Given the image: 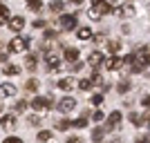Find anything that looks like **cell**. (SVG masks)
<instances>
[{"label":"cell","mask_w":150,"mask_h":143,"mask_svg":"<svg viewBox=\"0 0 150 143\" xmlns=\"http://www.w3.org/2000/svg\"><path fill=\"white\" fill-rule=\"evenodd\" d=\"M148 65H150V54H148V49H146V47H141L139 51L130 54V72H132V74L144 72Z\"/></svg>","instance_id":"6da1fadb"},{"label":"cell","mask_w":150,"mask_h":143,"mask_svg":"<svg viewBox=\"0 0 150 143\" xmlns=\"http://www.w3.org/2000/svg\"><path fill=\"white\" fill-rule=\"evenodd\" d=\"M27 47H29V38H11V43H9V51H13V54H20V51H27Z\"/></svg>","instance_id":"7a4b0ae2"},{"label":"cell","mask_w":150,"mask_h":143,"mask_svg":"<svg viewBox=\"0 0 150 143\" xmlns=\"http://www.w3.org/2000/svg\"><path fill=\"white\" fill-rule=\"evenodd\" d=\"M112 13H114V16H119V18H130V16H134V5L123 2L121 7H112Z\"/></svg>","instance_id":"3957f363"},{"label":"cell","mask_w":150,"mask_h":143,"mask_svg":"<svg viewBox=\"0 0 150 143\" xmlns=\"http://www.w3.org/2000/svg\"><path fill=\"white\" fill-rule=\"evenodd\" d=\"M58 25H61V29H63V31H72V29H76V16L63 13L61 18H58Z\"/></svg>","instance_id":"277c9868"},{"label":"cell","mask_w":150,"mask_h":143,"mask_svg":"<svg viewBox=\"0 0 150 143\" xmlns=\"http://www.w3.org/2000/svg\"><path fill=\"white\" fill-rule=\"evenodd\" d=\"M45 63H47V67H50L54 74H58L63 69V61L58 56H54V54H47V56H45Z\"/></svg>","instance_id":"5b68a950"},{"label":"cell","mask_w":150,"mask_h":143,"mask_svg":"<svg viewBox=\"0 0 150 143\" xmlns=\"http://www.w3.org/2000/svg\"><path fill=\"white\" fill-rule=\"evenodd\" d=\"M121 118H123V116H121V112H119V110H114V112L110 114V116H108L105 130H117V125L121 123Z\"/></svg>","instance_id":"8992f818"},{"label":"cell","mask_w":150,"mask_h":143,"mask_svg":"<svg viewBox=\"0 0 150 143\" xmlns=\"http://www.w3.org/2000/svg\"><path fill=\"white\" fill-rule=\"evenodd\" d=\"M31 107H34L36 112H45V110L50 107V99H43V96H36V99L31 101Z\"/></svg>","instance_id":"52a82bcc"},{"label":"cell","mask_w":150,"mask_h":143,"mask_svg":"<svg viewBox=\"0 0 150 143\" xmlns=\"http://www.w3.org/2000/svg\"><path fill=\"white\" fill-rule=\"evenodd\" d=\"M74 107H76V101L69 99V96H65V99L58 101V110H61V112H72Z\"/></svg>","instance_id":"ba28073f"},{"label":"cell","mask_w":150,"mask_h":143,"mask_svg":"<svg viewBox=\"0 0 150 143\" xmlns=\"http://www.w3.org/2000/svg\"><path fill=\"white\" fill-rule=\"evenodd\" d=\"M76 78H72V76H65V78H61V81H58V87H61L63 92H69V89H74L76 87Z\"/></svg>","instance_id":"9c48e42d"},{"label":"cell","mask_w":150,"mask_h":143,"mask_svg":"<svg viewBox=\"0 0 150 143\" xmlns=\"http://www.w3.org/2000/svg\"><path fill=\"white\" fill-rule=\"evenodd\" d=\"M13 125H16V116H11V114L0 116V128L2 130H13Z\"/></svg>","instance_id":"30bf717a"},{"label":"cell","mask_w":150,"mask_h":143,"mask_svg":"<svg viewBox=\"0 0 150 143\" xmlns=\"http://www.w3.org/2000/svg\"><path fill=\"white\" fill-rule=\"evenodd\" d=\"M121 65H123V58H119V56H110V58L105 61V67L110 69V72H117Z\"/></svg>","instance_id":"8fae6325"},{"label":"cell","mask_w":150,"mask_h":143,"mask_svg":"<svg viewBox=\"0 0 150 143\" xmlns=\"http://www.w3.org/2000/svg\"><path fill=\"white\" fill-rule=\"evenodd\" d=\"M13 94H16V87H13L11 83L0 85V99H9V96H13Z\"/></svg>","instance_id":"7c38bea8"},{"label":"cell","mask_w":150,"mask_h":143,"mask_svg":"<svg viewBox=\"0 0 150 143\" xmlns=\"http://www.w3.org/2000/svg\"><path fill=\"white\" fill-rule=\"evenodd\" d=\"M23 27H25V20L20 18V16H13V18L9 20V29L11 31H23Z\"/></svg>","instance_id":"4fadbf2b"},{"label":"cell","mask_w":150,"mask_h":143,"mask_svg":"<svg viewBox=\"0 0 150 143\" xmlns=\"http://www.w3.org/2000/svg\"><path fill=\"white\" fill-rule=\"evenodd\" d=\"M101 63H103V54H101V51H92L88 56V65H92V67H96Z\"/></svg>","instance_id":"5bb4252c"},{"label":"cell","mask_w":150,"mask_h":143,"mask_svg":"<svg viewBox=\"0 0 150 143\" xmlns=\"http://www.w3.org/2000/svg\"><path fill=\"white\" fill-rule=\"evenodd\" d=\"M76 38H79V40H90V38H92V29H90V27H81V29L76 31Z\"/></svg>","instance_id":"9a60e30c"},{"label":"cell","mask_w":150,"mask_h":143,"mask_svg":"<svg viewBox=\"0 0 150 143\" xmlns=\"http://www.w3.org/2000/svg\"><path fill=\"white\" fill-rule=\"evenodd\" d=\"M25 63H27V69H31V72H34V69H36V54H29V56H25Z\"/></svg>","instance_id":"2e32d148"},{"label":"cell","mask_w":150,"mask_h":143,"mask_svg":"<svg viewBox=\"0 0 150 143\" xmlns=\"http://www.w3.org/2000/svg\"><path fill=\"white\" fill-rule=\"evenodd\" d=\"M63 5H65V2H61V0H52V2H50V9L54 13H61L63 11Z\"/></svg>","instance_id":"e0dca14e"},{"label":"cell","mask_w":150,"mask_h":143,"mask_svg":"<svg viewBox=\"0 0 150 143\" xmlns=\"http://www.w3.org/2000/svg\"><path fill=\"white\" fill-rule=\"evenodd\" d=\"M27 7H29L31 11H40V7H43V0H27Z\"/></svg>","instance_id":"ac0fdd59"},{"label":"cell","mask_w":150,"mask_h":143,"mask_svg":"<svg viewBox=\"0 0 150 143\" xmlns=\"http://www.w3.org/2000/svg\"><path fill=\"white\" fill-rule=\"evenodd\" d=\"M7 20H9V9L5 5H0V25H5Z\"/></svg>","instance_id":"d6986e66"},{"label":"cell","mask_w":150,"mask_h":143,"mask_svg":"<svg viewBox=\"0 0 150 143\" xmlns=\"http://www.w3.org/2000/svg\"><path fill=\"white\" fill-rule=\"evenodd\" d=\"M20 69L16 67V65H5V69H2V74H7V76H16Z\"/></svg>","instance_id":"ffe728a7"},{"label":"cell","mask_w":150,"mask_h":143,"mask_svg":"<svg viewBox=\"0 0 150 143\" xmlns=\"http://www.w3.org/2000/svg\"><path fill=\"white\" fill-rule=\"evenodd\" d=\"M76 58H79V51H76V49H65V61L74 63Z\"/></svg>","instance_id":"44dd1931"},{"label":"cell","mask_w":150,"mask_h":143,"mask_svg":"<svg viewBox=\"0 0 150 143\" xmlns=\"http://www.w3.org/2000/svg\"><path fill=\"white\" fill-rule=\"evenodd\" d=\"M25 89H27V92H36V89H38V81H34V78L27 81L25 83Z\"/></svg>","instance_id":"7402d4cb"},{"label":"cell","mask_w":150,"mask_h":143,"mask_svg":"<svg viewBox=\"0 0 150 143\" xmlns=\"http://www.w3.org/2000/svg\"><path fill=\"white\" fill-rule=\"evenodd\" d=\"M72 125H74V128H79V130H83V128L88 125V118H85V116H83V118H76V121H72Z\"/></svg>","instance_id":"603a6c76"},{"label":"cell","mask_w":150,"mask_h":143,"mask_svg":"<svg viewBox=\"0 0 150 143\" xmlns=\"http://www.w3.org/2000/svg\"><path fill=\"white\" fill-rule=\"evenodd\" d=\"M76 87H81V89H90V87H92V81H90V78H83V81L76 83Z\"/></svg>","instance_id":"cb8c5ba5"},{"label":"cell","mask_w":150,"mask_h":143,"mask_svg":"<svg viewBox=\"0 0 150 143\" xmlns=\"http://www.w3.org/2000/svg\"><path fill=\"white\" fill-rule=\"evenodd\" d=\"M108 47H110V51H112V54H117V51L121 49V43H119V40H110V45H108Z\"/></svg>","instance_id":"d4e9b609"},{"label":"cell","mask_w":150,"mask_h":143,"mask_svg":"<svg viewBox=\"0 0 150 143\" xmlns=\"http://www.w3.org/2000/svg\"><path fill=\"white\" fill-rule=\"evenodd\" d=\"M50 139H52V132H47V130L38 132V141H50Z\"/></svg>","instance_id":"484cf974"},{"label":"cell","mask_w":150,"mask_h":143,"mask_svg":"<svg viewBox=\"0 0 150 143\" xmlns=\"http://www.w3.org/2000/svg\"><path fill=\"white\" fill-rule=\"evenodd\" d=\"M90 18H92V20H99V18H101L99 7H92V9H90Z\"/></svg>","instance_id":"4316f807"},{"label":"cell","mask_w":150,"mask_h":143,"mask_svg":"<svg viewBox=\"0 0 150 143\" xmlns=\"http://www.w3.org/2000/svg\"><path fill=\"white\" fill-rule=\"evenodd\" d=\"M128 118H130V121H132L134 125H141V121H144V116H139V114H134V112H132Z\"/></svg>","instance_id":"83f0119b"},{"label":"cell","mask_w":150,"mask_h":143,"mask_svg":"<svg viewBox=\"0 0 150 143\" xmlns=\"http://www.w3.org/2000/svg\"><path fill=\"white\" fill-rule=\"evenodd\" d=\"M25 110H27V101H18V105H16V112H25Z\"/></svg>","instance_id":"f1b7e54d"},{"label":"cell","mask_w":150,"mask_h":143,"mask_svg":"<svg viewBox=\"0 0 150 143\" xmlns=\"http://www.w3.org/2000/svg\"><path fill=\"white\" fill-rule=\"evenodd\" d=\"M69 128H72V121H61V123H58V130H69Z\"/></svg>","instance_id":"f546056e"},{"label":"cell","mask_w":150,"mask_h":143,"mask_svg":"<svg viewBox=\"0 0 150 143\" xmlns=\"http://www.w3.org/2000/svg\"><path fill=\"white\" fill-rule=\"evenodd\" d=\"M92 116H94V121H96V123H101V121H103V118H105V114L101 112V110H96V112H94Z\"/></svg>","instance_id":"4dcf8cb0"},{"label":"cell","mask_w":150,"mask_h":143,"mask_svg":"<svg viewBox=\"0 0 150 143\" xmlns=\"http://www.w3.org/2000/svg\"><path fill=\"white\" fill-rule=\"evenodd\" d=\"M92 103H94V105H101V103H103V96H101V94H94V96H92Z\"/></svg>","instance_id":"1f68e13d"},{"label":"cell","mask_w":150,"mask_h":143,"mask_svg":"<svg viewBox=\"0 0 150 143\" xmlns=\"http://www.w3.org/2000/svg\"><path fill=\"white\" fill-rule=\"evenodd\" d=\"M128 89H130V83H128V81H123V83L119 85V92L123 94V92H128Z\"/></svg>","instance_id":"d6a6232c"},{"label":"cell","mask_w":150,"mask_h":143,"mask_svg":"<svg viewBox=\"0 0 150 143\" xmlns=\"http://www.w3.org/2000/svg\"><path fill=\"white\" fill-rule=\"evenodd\" d=\"M92 139H94V141L103 139V130H94V132H92Z\"/></svg>","instance_id":"836d02e7"},{"label":"cell","mask_w":150,"mask_h":143,"mask_svg":"<svg viewBox=\"0 0 150 143\" xmlns=\"http://www.w3.org/2000/svg\"><path fill=\"white\" fill-rule=\"evenodd\" d=\"M52 38H56V31L47 29V31H45V40H52Z\"/></svg>","instance_id":"e575fe53"},{"label":"cell","mask_w":150,"mask_h":143,"mask_svg":"<svg viewBox=\"0 0 150 143\" xmlns=\"http://www.w3.org/2000/svg\"><path fill=\"white\" fill-rule=\"evenodd\" d=\"M90 81H92V83H101V74H99V72H94V74H92V78H90Z\"/></svg>","instance_id":"d590c367"},{"label":"cell","mask_w":150,"mask_h":143,"mask_svg":"<svg viewBox=\"0 0 150 143\" xmlns=\"http://www.w3.org/2000/svg\"><path fill=\"white\" fill-rule=\"evenodd\" d=\"M69 5H74V7H81L83 5V0H67Z\"/></svg>","instance_id":"8d00e7d4"},{"label":"cell","mask_w":150,"mask_h":143,"mask_svg":"<svg viewBox=\"0 0 150 143\" xmlns=\"http://www.w3.org/2000/svg\"><path fill=\"white\" fill-rule=\"evenodd\" d=\"M34 27H38V29H40V27H45V20H34Z\"/></svg>","instance_id":"74e56055"},{"label":"cell","mask_w":150,"mask_h":143,"mask_svg":"<svg viewBox=\"0 0 150 143\" xmlns=\"http://www.w3.org/2000/svg\"><path fill=\"white\" fill-rule=\"evenodd\" d=\"M141 103H144V107H150V96H144V101H141Z\"/></svg>","instance_id":"f35d334b"},{"label":"cell","mask_w":150,"mask_h":143,"mask_svg":"<svg viewBox=\"0 0 150 143\" xmlns=\"http://www.w3.org/2000/svg\"><path fill=\"white\" fill-rule=\"evenodd\" d=\"M92 2H94V7H99V5H103L105 0H92Z\"/></svg>","instance_id":"ab89813d"},{"label":"cell","mask_w":150,"mask_h":143,"mask_svg":"<svg viewBox=\"0 0 150 143\" xmlns=\"http://www.w3.org/2000/svg\"><path fill=\"white\" fill-rule=\"evenodd\" d=\"M0 112H2V105H0Z\"/></svg>","instance_id":"60d3db41"}]
</instances>
